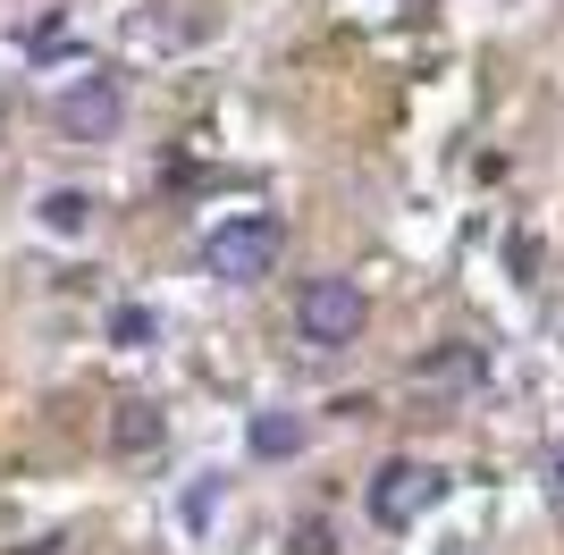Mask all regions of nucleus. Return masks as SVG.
<instances>
[{
	"label": "nucleus",
	"mask_w": 564,
	"mask_h": 555,
	"mask_svg": "<svg viewBox=\"0 0 564 555\" xmlns=\"http://www.w3.org/2000/svg\"><path fill=\"white\" fill-rule=\"evenodd\" d=\"M286 253V219H270V210H228L212 236H203V278L212 286H261V278L279 270Z\"/></svg>",
	"instance_id": "obj_1"
},
{
	"label": "nucleus",
	"mask_w": 564,
	"mask_h": 555,
	"mask_svg": "<svg viewBox=\"0 0 564 555\" xmlns=\"http://www.w3.org/2000/svg\"><path fill=\"white\" fill-rule=\"evenodd\" d=\"M362 328H371V295H362V278L321 270V278H304V286H295V337H304L312 353L362 346Z\"/></svg>",
	"instance_id": "obj_2"
},
{
	"label": "nucleus",
	"mask_w": 564,
	"mask_h": 555,
	"mask_svg": "<svg viewBox=\"0 0 564 555\" xmlns=\"http://www.w3.org/2000/svg\"><path fill=\"white\" fill-rule=\"evenodd\" d=\"M447 497V471L438 463H422V455H388L371 471V488H362V513H371L379 531H413L430 505Z\"/></svg>",
	"instance_id": "obj_3"
},
{
	"label": "nucleus",
	"mask_w": 564,
	"mask_h": 555,
	"mask_svg": "<svg viewBox=\"0 0 564 555\" xmlns=\"http://www.w3.org/2000/svg\"><path fill=\"white\" fill-rule=\"evenodd\" d=\"M51 127L68 143H118V127H127V85H118L110 68L68 76V85L51 92Z\"/></svg>",
	"instance_id": "obj_4"
},
{
	"label": "nucleus",
	"mask_w": 564,
	"mask_h": 555,
	"mask_svg": "<svg viewBox=\"0 0 564 555\" xmlns=\"http://www.w3.org/2000/svg\"><path fill=\"white\" fill-rule=\"evenodd\" d=\"M245 446H253L261 463H295L312 446V421L304 413H286V404H261L253 421H245Z\"/></svg>",
	"instance_id": "obj_5"
},
{
	"label": "nucleus",
	"mask_w": 564,
	"mask_h": 555,
	"mask_svg": "<svg viewBox=\"0 0 564 555\" xmlns=\"http://www.w3.org/2000/svg\"><path fill=\"white\" fill-rule=\"evenodd\" d=\"M34 219H43L51 236H85L94 228V194H85V185H51L43 203H34Z\"/></svg>",
	"instance_id": "obj_6"
},
{
	"label": "nucleus",
	"mask_w": 564,
	"mask_h": 555,
	"mask_svg": "<svg viewBox=\"0 0 564 555\" xmlns=\"http://www.w3.org/2000/svg\"><path fill=\"white\" fill-rule=\"evenodd\" d=\"M161 438H169L161 404H118V421H110V446H118V455H152Z\"/></svg>",
	"instance_id": "obj_7"
},
{
	"label": "nucleus",
	"mask_w": 564,
	"mask_h": 555,
	"mask_svg": "<svg viewBox=\"0 0 564 555\" xmlns=\"http://www.w3.org/2000/svg\"><path fill=\"white\" fill-rule=\"evenodd\" d=\"M110 346H127V353L161 346V312H152V303H118L110 312Z\"/></svg>",
	"instance_id": "obj_8"
},
{
	"label": "nucleus",
	"mask_w": 564,
	"mask_h": 555,
	"mask_svg": "<svg viewBox=\"0 0 564 555\" xmlns=\"http://www.w3.org/2000/svg\"><path fill=\"white\" fill-rule=\"evenodd\" d=\"M219 505H228V480H219V471H194V488H186V531H212L219 522Z\"/></svg>",
	"instance_id": "obj_9"
},
{
	"label": "nucleus",
	"mask_w": 564,
	"mask_h": 555,
	"mask_svg": "<svg viewBox=\"0 0 564 555\" xmlns=\"http://www.w3.org/2000/svg\"><path fill=\"white\" fill-rule=\"evenodd\" d=\"M556 488H564V446H556Z\"/></svg>",
	"instance_id": "obj_10"
}]
</instances>
